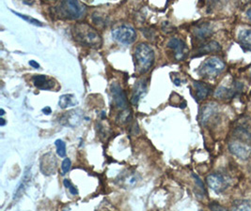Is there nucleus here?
<instances>
[{
  "mask_svg": "<svg viewBox=\"0 0 251 211\" xmlns=\"http://www.w3.org/2000/svg\"><path fill=\"white\" fill-rule=\"evenodd\" d=\"M75 40L79 44L92 48H99L103 44L102 38L92 25L88 23H77L73 28Z\"/></svg>",
  "mask_w": 251,
  "mask_h": 211,
  "instance_id": "obj_1",
  "label": "nucleus"
},
{
  "mask_svg": "<svg viewBox=\"0 0 251 211\" xmlns=\"http://www.w3.org/2000/svg\"><path fill=\"white\" fill-rule=\"evenodd\" d=\"M135 68L138 73L148 72L154 63V52L150 45L140 44L137 46L134 54Z\"/></svg>",
  "mask_w": 251,
  "mask_h": 211,
  "instance_id": "obj_2",
  "label": "nucleus"
},
{
  "mask_svg": "<svg viewBox=\"0 0 251 211\" xmlns=\"http://www.w3.org/2000/svg\"><path fill=\"white\" fill-rule=\"evenodd\" d=\"M57 11L63 18L78 19L85 13L86 9L78 0H61Z\"/></svg>",
  "mask_w": 251,
  "mask_h": 211,
  "instance_id": "obj_3",
  "label": "nucleus"
},
{
  "mask_svg": "<svg viewBox=\"0 0 251 211\" xmlns=\"http://www.w3.org/2000/svg\"><path fill=\"white\" fill-rule=\"evenodd\" d=\"M226 68L225 63L217 58L211 57L203 62L201 67L199 70V73L205 78H215L219 75Z\"/></svg>",
  "mask_w": 251,
  "mask_h": 211,
  "instance_id": "obj_4",
  "label": "nucleus"
},
{
  "mask_svg": "<svg viewBox=\"0 0 251 211\" xmlns=\"http://www.w3.org/2000/svg\"><path fill=\"white\" fill-rule=\"evenodd\" d=\"M112 38L123 45H131L137 39V32L134 27L128 24H122L112 30Z\"/></svg>",
  "mask_w": 251,
  "mask_h": 211,
  "instance_id": "obj_5",
  "label": "nucleus"
},
{
  "mask_svg": "<svg viewBox=\"0 0 251 211\" xmlns=\"http://www.w3.org/2000/svg\"><path fill=\"white\" fill-rule=\"evenodd\" d=\"M233 134L235 139L251 144V119L244 117L236 123Z\"/></svg>",
  "mask_w": 251,
  "mask_h": 211,
  "instance_id": "obj_6",
  "label": "nucleus"
},
{
  "mask_svg": "<svg viewBox=\"0 0 251 211\" xmlns=\"http://www.w3.org/2000/svg\"><path fill=\"white\" fill-rule=\"evenodd\" d=\"M208 186L217 193H221L228 189V178L221 174H211L206 178Z\"/></svg>",
  "mask_w": 251,
  "mask_h": 211,
  "instance_id": "obj_7",
  "label": "nucleus"
},
{
  "mask_svg": "<svg viewBox=\"0 0 251 211\" xmlns=\"http://www.w3.org/2000/svg\"><path fill=\"white\" fill-rule=\"evenodd\" d=\"M228 149L233 155L242 160H247L251 155V144L238 140L230 142L228 144Z\"/></svg>",
  "mask_w": 251,
  "mask_h": 211,
  "instance_id": "obj_8",
  "label": "nucleus"
},
{
  "mask_svg": "<svg viewBox=\"0 0 251 211\" xmlns=\"http://www.w3.org/2000/svg\"><path fill=\"white\" fill-rule=\"evenodd\" d=\"M168 47L174 52V57L179 61L183 60L187 56L188 48L183 40H180L177 38H172L168 43Z\"/></svg>",
  "mask_w": 251,
  "mask_h": 211,
  "instance_id": "obj_9",
  "label": "nucleus"
},
{
  "mask_svg": "<svg viewBox=\"0 0 251 211\" xmlns=\"http://www.w3.org/2000/svg\"><path fill=\"white\" fill-rule=\"evenodd\" d=\"M111 92H112V95H113V100H114L116 106L121 110L127 109L128 101H127V98H126V92L124 91V89L121 88V86L117 83L112 84Z\"/></svg>",
  "mask_w": 251,
  "mask_h": 211,
  "instance_id": "obj_10",
  "label": "nucleus"
},
{
  "mask_svg": "<svg viewBox=\"0 0 251 211\" xmlns=\"http://www.w3.org/2000/svg\"><path fill=\"white\" fill-rule=\"evenodd\" d=\"M242 89H243V85L241 83L236 82V84H234L232 88H226V87L218 88L215 93V96L221 100H229L240 93Z\"/></svg>",
  "mask_w": 251,
  "mask_h": 211,
  "instance_id": "obj_11",
  "label": "nucleus"
},
{
  "mask_svg": "<svg viewBox=\"0 0 251 211\" xmlns=\"http://www.w3.org/2000/svg\"><path fill=\"white\" fill-rule=\"evenodd\" d=\"M57 161L52 153H47L43 156L41 160V170L45 175H52L56 172Z\"/></svg>",
  "mask_w": 251,
  "mask_h": 211,
  "instance_id": "obj_12",
  "label": "nucleus"
},
{
  "mask_svg": "<svg viewBox=\"0 0 251 211\" xmlns=\"http://www.w3.org/2000/svg\"><path fill=\"white\" fill-rule=\"evenodd\" d=\"M217 113V106L214 103H210L207 104L206 106L203 107L202 111L201 113L200 116V120L202 125H206L207 123L209 122Z\"/></svg>",
  "mask_w": 251,
  "mask_h": 211,
  "instance_id": "obj_13",
  "label": "nucleus"
},
{
  "mask_svg": "<svg viewBox=\"0 0 251 211\" xmlns=\"http://www.w3.org/2000/svg\"><path fill=\"white\" fill-rule=\"evenodd\" d=\"M80 121L81 116L75 111L68 112L67 114L63 115L59 119V123L69 127H75L79 124Z\"/></svg>",
  "mask_w": 251,
  "mask_h": 211,
  "instance_id": "obj_14",
  "label": "nucleus"
},
{
  "mask_svg": "<svg viewBox=\"0 0 251 211\" xmlns=\"http://www.w3.org/2000/svg\"><path fill=\"white\" fill-rule=\"evenodd\" d=\"M147 92V84L145 80L138 81L134 89V94L132 96V103L134 105H137L139 100L146 94Z\"/></svg>",
  "mask_w": 251,
  "mask_h": 211,
  "instance_id": "obj_15",
  "label": "nucleus"
},
{
  "mask_svg": "<svg viewBox=\"0 0 251 211\" xmlns=\"http://www.w3.org/2000/svg\"><path fill=\"white\" fill-rule=\"evenodd\" d=\"M33 80V84L37 89H41V90H49V89H53L54 87V83L51 79H48L46 75H35L32 78Z\"/></svg>",
  "mask_w": 251,
  "mask_h": 211,
  "instance_id": "obj_16",
  "label": "nucleus"
},
{
  "mask_svg": "<svg viewBox=\"0 0 251 211\" xmlns=\"http://www.w3.org/2000/svg\"><path fill=\"white\" fill-rule=\"evenodd\" d=\"M194 34L195 36L200 40L207 39L213 34V28L209 23H202L196 26Z\"/></svg>",
  "mask_w": 251,
  "mask_h": 211,
  "instance_id": "obj_17",
  "label": "nucleus"
},
{
  "mask_svg": "<svg viewBox=\"0 0 251 211\" xmlns=\"http://www.w3.org/2000/svg\"><path fill=\"white\" fill-rule=\"evenodd\" d=\"M193 86H194L195 91H196V97L198 100H204L210 94L211 88L205 83L194 82Z\"/></svg>",
  "mask_w": 251,
  "mask_h": 211,
  "instance_id": "obj_18",
  "label": "nucleus"
},
{
  "mask_svg": "<svg viewBox=\"0 0 251 211\" xmlns=\"http://www.w3.org/2000/svg\"><path fill=\"white\" fill-rule=\"evenodd\" d=\"M238 42L245 51L251 52V29H244L240 31Z\"/></svg>",
  "mask_w": 251,
  "mask_h": 211,
  "instance_id": "obj_19",
  "label": "nucleus"
},
{
  "mask_svg": "<svg viewBox=\"0 0 251 211\" xmlns=\"http://www.w3.org/2000/svg\"><path fill=\"white\" fill-rule=\"evenodd\" d=\"M221 50V46L220 45L215 42V41H211L209 43H207L205 45H201L197 53L198 55L197 56H202V55H205V54H210V53H214V52H219Z\"/></svg>",
  "mask_w": 251,
  "mask_h": 211,
  "instance_id": "obj_20",
  "label": "nucleus"
},
{
  "mask_svg": "<svg viewBox=\"0 0 251 211\" xmlns=\"http://www.w3.org/2000/svg\"><path fill=\"white\" fill-rule=\"evenodd\" d=\"M31 178V174H30V171L28 169L25 170V174H24V177L22 178L21 180V183L19 184L18 188L16 189V191L14 192V197H13V200H18L22 195H23L24 191L26 188V185L28 183V181L30 180Z\"/></svg>",
  "mask_w": 251,
  "mask_h": 211,
  "instance_id": "obj_21",
  "label": "nucleus"
},
{
  "mask_svg": "<svg viewBox=\"0 0 251 211\" xmlns=\"http://www.w3.org/2000/svg\"><path fill=\"white\" fill-rule=\"evenodd\" d=\"M137 180L138 178H137V174H135L134 172H128L121 177L120 184L126 188L134 187L137 185Z\"/></svg>",
  "mask_w": 251,
  "mask_h": 211,
  "instance_id": "obj_22",
  "label": "nucleus"
},
{
  "mask_svg": "<svg viewBox=\"0 0 251 211\" xmlns=\"http://www.w3.org/2000/svg\"><path fill=\"white\" fill-rule=\"evenodd\" d=\"M76 103H77V101L75 100V95H73V94L62 95L58 100V105L61 109H66L71 106H75Z\"/></svg>",
  "mask_w": 251,
  "mask_h": 211,
  "instance_id": "obj_23",
  "label": "nucleus"
},
{
  "mask_svg": "<svg viewBox=\"0 0 251 211\" xmlns=\"http://www.w3.org/2000/svg\"><path fill=\"white\" fill-rule=\"evenodd\" d=\"M16 16H18V17H20V18H22L23 20L25 21H26L27 23H31V24H34V25H37V26H42L43 25V23L40 22L39 20H37V19H34V18H32V17H30V16H27V15H24V14H21V13H19V12H17V11H12Z\"/></svg>",
  "mask_w": 251,
  "mask_h": 211,
  "instance_id": "obj_24",
  "label": "nucleus"
},
{
  "mask_svg": "<svg viewBox=\"0 0 251 211\" xmlns=\"http://www.w3.org/2000/svg\"><path fill=\"white\" fill-rule=\"evenodd\" d=\"M55 144L57 146V155L59 156L60 158H64L66 156V144L62 140L57 139V141L55 142Z\"/></svg>",
  "mask_w": 251,
  "mask_h": 211,
  "instance_id": "obj_25",
  "label": "nucleus"
},
{
  "mask_svg": "<svg viewBox=\"0 0 251 211\" xmlns=\"http://www.w3.org/2000/svg\"><path fill=\"white\" fill-rule=\"evenodd\" d=\"M236 211H251V202L250 201H238L234 203L233 207Z\"/></svg>",
  "mask_w": 251,
  "mask_h": 211,
  "instance_id": "obj_26",
  "label": "nucleus"
},
{
  "mask_svg": "<svg viewBox=\"0 0 251 211\" xmlns=\"http://www.w3.org/2000/svg\"><path fill=\"white\" fill-rule=\"evenodd\" d=\"M63 184H64V186L70 190V192H71L73 195L78 194V190L76 189V187H75L69 179H65V180L63 181Z\"/></svg>",
  "mask_w": 251,
  "mask_h": 211,
  "instance_id": "obj_27",
  "label": "nucleus"
},
{
  "mask_svg": "<svg viewBox=\"0 0 251 211\" xmlns=\"http://www.w3.org/2000/svg\"><path fill=\"white\" fill-rule=\"evenodd\" d=\"M71 165H72V163H71V160L69 159V158H66L64 161H63V163H62V175H65V174H67L69 171H70V169H71Z\"/></svg>",
  "mask_w": 251,
  "mask_h": 211,
  "instance_id": "obj_28",
  "label": "nucleus"
},
{
  "mask_svg": "<svg viewBox=\"0 0 251 211\" xmlns=\"http://www.w3.org/2000/svg\"><path fill=\"white\" fill-rule=\"evenodd\" d=\"M120 119H121V122L125 123L129 121L131 119V113L130 112H123L121 115H120Z\"/></svg>",
  "mask_w": 251,
  "mask_h": 211,
  "instance_id": "obj_29",
  "label": "nucleus"
},
{
  "mask_svg": "<svg viewBox=\"0 0 251 211\" xmlns=\"http://www.w3.org/2000/svg\"><path fill=\"white\" fill-rule=\"evenodd\" d=\"M29 65L34 69H39L40 68V64L38 62H36L34 60H30L29 61Z\"/></svg>",
  "mask_w": 251,
  "mask_h": 211,
  "instance_id": "obj_30",
  "label": "nucleus"
},
{
  "mask_svg": "<svg viewBox=\"0 0 251 211\" xmlns=\"http://www.w3.org/2000/svg\"><path fill=\"white\" fill-rule=\"evenodd\" d=\"M210 209L211 210H213V211H218V210H222V211H225V209L223 208V207H221V206H210Z\"/></svg>",
  "mask_w": 251,
  "mask_h": 211,
  "instance_id": "obj_31",
  "label": "nucleus"
},
{
  "mask_svg": "<svg viewBox=\"0 0 251 211\" xmlns=\"http://www.w3.org/2000/svg\"><path fill=\"white\" fill-rule=\"evenodd\" d=\"M43 112H44L46 115H50V114L52 113V110H51L50 107H46V108L43 109Z\"/></svg>",
  "mask_w": 251,
  "mask_h": 211,
  "instance_id": "obj_32",
  "label": "nucleus"
},
{
  "mask_svg": "<svg viewBox=\"0 0 251 211\" xmlns=\"http://www.w3.org/2000/svg\"><path fill=\"white\" fill-rule=\"evenodd\" d=\"M174 84H175L176 86H180V85H181V80L175 79V80H174Z\"/></svg>",
  "mask_w": 251,
  "mask_h": 211,
  "instance_id": "obj_33",
  "label": "nucleus"
},
{
  "mask_svg": "<svg viewBox=\"0 0 251 211\" xmlns=\"http://www.w3.org/2000/svg\"><path fill=\"white\" fill-rule=\"evenodd\" d=\"M247 15H248V18L251 21V8L247 11Z\"/></svg>",
  "mask_w": 251,
  "mask_h": 211,
  "instance_id": "obj_34",
  "label": "nucleus"
},
{
  "mask_svg": "<svg viewBox=\"0 0 251 211\" xmlns=\"http://www.w3.org/2000/svg\"><path fill=\"white\" fill-rule=\"evenodd\" d=\"M5 123H6V121H5L4 118H1V119H0V126H4Z\"/></svg>",
  "mask_w": 251,
  "mask_h": 211,
  "instance_id": "obj_35",
  "label": "nucleus"
},
{
  "mask_svg": "<svg viewBox=\"0 0 251 211\" xmlns=\"http://www.w3.org/2000/svg\"><path fill=\"white\" fill-rule=\"evenodd\" d=\"M0 112H1V113H0V114H1V116H4V114H5V111H4L3 109H1V110H0Z\"/></svg>",
  "mask_w": 251,
  "mask_h": 211,
  "instance_id": "obj_36",
  "label": "nucleus"
},
{
  "mask_svg": "<svg viewBox=\"0 0 251 211\" xmlns=\"http://www.w3.org/2000/svg\"><path fill=\"white\" fill-rule=\"evenodd\" d=\"M49 1H56V0H49Z\"/></svg>",
  "mask_w": 251,
  "mask_h": 211,
  "instance_id": "obj_37",
  "label": "nucleus"
}]
</instances>
